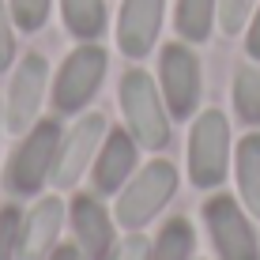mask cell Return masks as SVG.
Segmentation results:
<instances>
[{
    "label": "cell",
    "mask_w": 260,
    "mask_h": 260,
    "mask_svg": "<svg viewBox=\"0 0 260 260\" xmlns=\"http://www.w3.org/2000/svg\"><path fill=\"white\" fill-rule=\"evenodd\" d=\"M113 260H147V241H143V238H128L117 249V256H113Z\"/></svg>",
    "instance_id": "603a6c76"
},
{
    "label": "cell",
    "mask_w": 260,
    "mask_h": 260,
    "mask_svg": "<svg viewBox=\"0 0 260 260\" xmlns=\"http://www.w3.org/2000/svg\"><path fill=\"white\" fill-rule=\"evenodd\" d=\"M57 147H60V124L57 121H38L26 132V140L19 143V151L12 155V166H8L12 192H38L42 181L53 177Z\"/></svg>",
    "instance_id": "7a4b0ae2"
},
{
    "label": "cell",
    "mask_w": 260,
    "mask_h": 260,
    "mask_svg": "<svg viewBox=\"0 0 260 260\" xmlns=\"http://www.w3.org/2000/svg\"><path fill=\"white\" fill-rule=\"evenodd\" d=\"M238 185L249 211L260 215V136H245L238 143Z\"/></svg>",
    "instance_id": "9a60e30c"
},
{
    "label": "cell",
    "mask_w": 260,
    "mask_h": 260,
    "mask_svg": "<svg viewBox=\"0 0 260 260\" xmlns=\"http://www.w3.org/2000/svg\"><path fill=\"white\" fill-rule=\"evenodd\" d=\"M132 162H136V143H132V136L128 132H110L106 147L98 151V162H94V189L98 192H117V185L128 177Z\"/></svg>",
    "instance_id": "4fadbf2b"
},
{
    "label": "cell",
    "mask_w": 260,
    "mask_h": 260,
    "mask_svg": "<svg viewBox=\"0 0 260 260\" xmlns=\"http://www.w3.org/2000/svg\"><path fill=\"white\" fill-rule=\"evenodd\" d=\"M106 76V49L98 46H79L64 60V68L57 72V87H53V106L60 113H76L91 102Z\"/></svg>",
    "instance_id": "5b68a950"
},
{
    "label": "cell",
    "mask_w": 260,
    "mask_h": 260,
    "mask_svg": "<svg viewBox=\"0 0 260 260\" xmlns=\"http://www.w3.org/2000/svg\"><path fill=\"white\" fill-rule=\"evenodd\" d=\"M226 162H230V128L226 117L219 110H208L200 121L192 124V140H189V174L192 185L211 189L226 177Z\"/></svg>",
    "instance_id": "3957f363"
},
{
    "label": "cell",
    "mask_w": 260,
    "mask_h": 260,
    "mask_svg": "<svg viewBox=\"0 0 260 260\" xmlns=\"http://www.w3.org/2000/svg\"><path fill=\"white\" fill-rule=\"evenodd\" d=\"M219 0H177V34L185 42H208Z\"/></svg>",
    "instance_id": "2e32d148"
},
{
    "label": "cell",
    "mask_w": 260,
    "mask_h": 260,
    "mask_svg": "<svg viewBox=\"0 0 260 260\" xmlns=\"http://www.w3.org/2000/svg\"><path fill=\"white\" fill-rule=\"evenodd\" d=\"M245 46H249V57H256V60H260V12H256V19H253V30H249Z\"/></svg>",
    "instance_id": "cb8c5ba5"
},
{
    "label": "cell",
    "mask_w": 260,
    "mask_h": 260,
    "mask_svg": "<svg viewBox=\"0 0 260 260\" xmlns=\"http://www.w3.org/2000/svg\"><path fill=\"white\" fill-rule=\"evenodd\" d=\"M174 189H177V170L170 162H151L147 170H140L136 181L121 192L117 222L128 226V230L143 226L147 219H155V215L162 211V204L174 196Z\"/></svg>",
    "instance_id": "277c9868"
},
{
    "label": "cell",
    "mask_w": 260,
    "mask_h": 260,
    "mask_svg": "<svg viewBox=\"0 0 260 260\" xmlns=\"http://www.w3.org/2000/svg\"><path fill=\"white\" fill-rule=\"evenodd\" d=\"M234 106L245 124H260V68L245 64L234 76Z\"/></svg>",
    "instance_id": "e0dca14e"
},
{
    "label": "cell",
    "mask_w": 260,
    "mask_h": 260,
    "mask_svg": "<svg viewBox=\"0 0 260 260\" xmlns=\"http://www.w3.org/2000/svg\"><path fill=\"white\" fill-rule=\"evenodd\" d=\"M15 57V38H12V8L0 0V72L12 64Z\"/></svg>",
    "instance_id": "7402d4cb"
},
{
    "label": "cell",
    "mask_w": 260,
    "mask_h": 260,
    "mask_svg": "<svg viewBox=\"0 0 260 260\" xmlns=\"http://www.w3.org/2000/svg\"><path fill=\"white\" fill-rule=\"evenodd\" d=\"M204 215H208L215 249L222 253V260H260L253 230H249L245 215L238 211V204L230 200V196H215V200H208Z\"/></svg>",
    "instance_id": "52a82bcc"
},
{
    "label": "cell",
    "mask_w": 260,
    "mask_h": 260,
    "mask_svg": "<svg viewBox=\"0 0 260 260\" xmlns=\"http://www.w3.org/2000/svg\"><path fill=\"white\" fill-rule=\"evenodd\" d=\"M162 94L174 117H189L200 102V60L177 42L162 49Z\"/></svg>",
    "instance_id": "8992f818"
},
{
    "label": "cell",
    "mask_w": 260,
    "mask_h": 260,
    "mask_svg": "<svg viewBox=\"0 0 260 260\" xmlns=\"http://www.w3.org/2000/svg\"><path fill=\"white\" fill-rule=\"evenodd\" d=\"M106 136V121L91 113L68 132V140L57 147V162H53V185L57 189H68V185L79 181V174L87 170V162L94 158L98 151V140Z\"/></svg>",
    "instance_id": "9c48e42d"
},
{
    "label": "cell",
    "mask_w": 260,
    "mask_h": 260,
    "mask_svg": "<svg viewBox=\"0 0 260 260\" xmlns=\"http://www.w3.org/2000/svg\"><path fill=\"white\" fill-rule=\"evenodd\" d=\"M249 12H253V0H219V23L226 34H238L245 26Z\"/></svg>",
    "instance_id": "ffe728a7"
},
{
    "label": "cell",
    "mask_w": 260,
    "mask_h": 260,
    "mask_svg": "<svg viewBox=\"0 0 260 260\" xmlns=\"http://www.w3.org/2000/svg\"><path fill=\"white\" fill-rule=\"evenodd\" d=\"M46 60L38 57V53H30V57L19 64L12 79V91H8V110H4V121H8V132H26L38 117V106H42V91H46Z\"/></svg>",
    "instance_id": "ba28073f"
},
{
    "label": "cell",
    "mask_w": 260,
    "mask_h": 260,
    "mask_svg": "<svg viewBox=\"0 0 260 260\" xmlns=\"http://www.w3.org/2000/svg\"><path fill=\"white\" fill-rule=\"evenodd\" d=\"M60 12H64L68 30L83 42H91L106 30V4L102 0H60Z\"/></svg>",
    "instance_id": "5bb4252c"
},
{
    "label": "cell",
    "mask_w": 260,
    "mask_h": 260,
    "mask_svg": "<svg viewBox=\"0 0 260 260\" xmlns=\"http://www.w3.org/2000/svg\"><path fill=\"white\" fill-rule=\"evenodd\" d=\"M12 19L23 30H38L49 19V0H12Z\"/></svg>",
    "instance_id": "d6986e66"
},
{
    "label": "cell",
    "mask_w": 260,
    "mask_h": 260,
    "mask_svg": "<svg viewBox=\"0 0 260 260\" xmlns=\"http://www.w3.org/2000/svg\"><path fill=\"white\" fill-rule=\"evenodd\" d=\"M72 226H76V238L83 241L87 256H106L113 245V222L106 208L91 196H76L72 204Z\"/></svg>",
    "instance_id": "7c38bea8"
},
{
    "label": "cell",
    "mask_w": 260,
    "mask_h": 260,
    "mask_svg": "<svg viewBox=\"0 0 260 260\" xmlns=\"http://www.w3.org/2000/svg\"><path fill=\"white\" fill-rule=\"evenodd\" d=\"M162 23V0H124L121 23H117V42L128 57H147V49L158 38Z\"/></svg>",
    "instance_id": "30bf717a"
},
{
    "label": "cell",
    "mask_w": 260,
    "mask_h": 260,
    "mask_svg": "<svg viewBox=\"0 0 260 260\" xmlns=\"http://www.w3.org/2000/svg\"><path fill=\"white\" fill-rule=\"evenodd\" d=\"M189 249H192V230H189V222L174 219L162 234H158L151 260H185V256H189Z\"/></svg>",
    "instance_id": "ac0fdd59"
},
{
    "label": "cell",
    "mask_w": 260,
    "mask_h": 260,
    "mask_svg": "<svg viewBox=\"0 0 260 260\" xmlns=\"http://www.w3.org/2000/svg\"><path fill=\"white\" fill-rule=\"evenodd\" d=\"M53 260H79V253H76V249H57V256H53Z\"/></svg>",
    "instance_id": "d4e9b609"
},
{
    "label": "cell",
    "mask_w": 260,
    "mask_h": 260,
    "mask_svg": "<svg viewBox=\"0 0 260 260\" xmlns=\"http://www.w3.org/2000/svg\"><path fill=\"white\" fill-rule=\"evenodd\" d=\"M60 219H64V208L60 200H42L38 208L26 215V226L19 230V256L23 260H46V253L57 241V230H60Z\"/></svg>",
    "instance_id": "8fae6325"
},
{
    "label": "cell",
    "mask_w": 260,
    "mask_h": 260,
    "mask_svg": "<svg viewBox=\"0 0 260 260\" xmlns=\"http://www.w3.org/2000/svg\"><path fill=\"white\" fill-rule=\"evenodd\" d=\"M121 110H124V121H128V132H132L136 143H143V147H151V151L166 147L170 121H166L162 98H158L147 72L136 68V72H128V76L121 79Z\"/></svg>",
    "instance_id": "6da1fadb"
},
{
    "label": "cell",
    "mask_w": 260,
    "mask_h": 260,
    "mask_svg": "<svg viewBox=\"0 0 260 260\" xmlns=\"http://www.w3.org/2000/svg\"><path fill=\"white\" fill-rule=\"evenodd\" d=\"M15 249H19V211L4 208L0 211V260H12Z\"/></svg>",
    "instance_id": "44dd1931"
}]
</instances>
